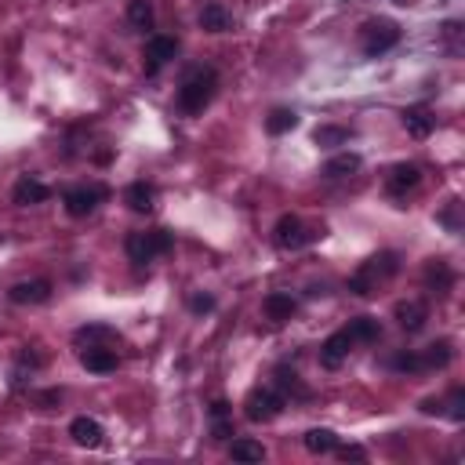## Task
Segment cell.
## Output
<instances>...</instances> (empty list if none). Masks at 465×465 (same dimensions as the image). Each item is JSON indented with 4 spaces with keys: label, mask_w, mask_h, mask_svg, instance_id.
I'll return each instance as SVG.
<instances>
[{
    "label": "cell",
    "mask_w": 465,
    "mask_h": 465,
    "mask_svg": "<svg viewBox=\"0 0 465 465\" xmlns=\"http://www.w3.org/2000/svg\"><path fill=\"white\" fill-rule=\"evenodd\" d=\"M219 87H222V73L211 62H190L178 73V84H174V113L201 117L219 99Z\"/></svg>",
    "instance_id": "6da1fadb"
},
{
    "label": "cell",
    "mask_w": 465,
    "mask_h": 465,
    "mask_svg": "<svg viewBox=\"0 0 465 465\" xmlns=\"http://www.w3.org/2000/svg\"><path fill=\"white\" fill-rule=\"evenodd\" d=\"M404 269V255L386 247V251H375L371 258H363L353 273H349V281H345V291L356 295V299H371V295H379L386 284H393L397 276Z\"/></svg>",
    "instance_id": "7a4b0ae2"
},
{
    "label": "cell",
    "mask_w": 465,
    "mask_h": 465,
    "mask_svg": "<svg viewBox=\"0 0 465 465\" xmlns=\"http://www.w3.org/2000/svg\"><path fill=\"white\" fill-rule=\"evenodd\" d=\"M327 237V226L324 222H306L302 215L295 211H284L281 219L273 222V247L284 251V255H295V251H306L313 247L317 240Z\"/></svg>",
    "instance_id": "3957f363"
},
{
    "label": "cell",
    "mask_w": 465,
    "mask_h": 465,
    "mask_svg": "<svg viewBox=\"0 0 465 465\" xmlns=\"http://www.w3.org/2000/svg\"><path fill=\"white\" fill-rule=\"evenodd\" d=\"M174 251V233L164 226H149V229H135L124 237V255L131 265H149L164 255Z\"/></svg>",
    "instance_id": "277c9868"
},
{
    "label": "cell",
    "mask_w": 465,
    "mask_h": 465,
    "mask_svg": "<svg viewBox=\"0 0 465 465\" xmlns=\"http://www.w3.org/2000/svg\"><path fill=\"white\" fill-rule=\"evenodd\" d=\"M400 40H404L400 22H397V19H386V15L367 19V22H360V30H356V44H360V51H363L367 58H382V55H389Z\"/></svg>",
    "instance_id": "5b68a950"
},
{
    "label": "cell",
    "mask_w": 465,
    "mask_h": 465,
    "mask_svg": "<svg viewBox=\"0 0 465 465\" xmlns=\"http://www.w3.org/2000/svg\"><path fill=\"white\" fill-rule=\"evenodd\" d=\"M110 197H113L110 185H106V182H99V178H91V182H76V185H69V190L62 193V208H66V215H69V219H87V215H95Z\"/></svg>",
    "instance_id": "8992f818"
},
{
    "label": "cell",
    "mask_w": 465,
    "mask_h": 465,
    "mask_svg": "<svg viewBox=\"0 0 465 465\" xmlns=\"http://www.w3.org/2000/svg\"><path fill=\"white\" fill-rule=\"evenodd\" d=\"M284 411H288V400H284V393L276 389L273 382L255 386V389L244 397V418L255 422V425H269V422L281 418Z\"/></svg>",
    "instance_id": "52a82bcc"
},
{
    "label": "cell",
    "mask_w": 465,
    "mask_h": 465,
    "mask_svg": "<svg viewBox=\"0 0 465 465\" xmlns=\"http://www.w3.org/2000/svg\"><path fill=\"white\" fill-rule=\"evenodd\" d=\"M182 51V40L174 33H153L142 48V73L146 76H160Z\"/></svg>",
    "instance_id": "ba28073f"
},
{
    "label": "cell",
    "mask_w": 465,
    "mask_h": 465,
    "mask_svg": "<svg viewBox=\"0 0 465 465\" xmlns=\"http://www.w3.org/2000/svg\"><path fill=\"white\" fill-rule=\"evenodd\" d=\"M454 284H458V273H454V265L447 262V258H429L425 265H422V288L433 295V299H447L451 291H454Z\"/></svg>",
    "instance_id": "9c48e42d"
},
{
    "label": "cell",
    "mask_w": 465,
    "mask_h": 465,
    "mask_svg": "<svg viewBox=\"0 0 465 465\" xmlns=\"http://www.w3.org/2000/svg\"><path fill=\"white\" fill-rule=\"evenodd\" d=\"M422 185V167L415 164V160H400V164H393L389 171H386V193L393 197V201H404L407 193H415Z\"/></svg>",
    "instance_id": "30bf717a"
},
{
    "label": "cell",
    "mask_w": 465,
    "mask_h": 465,
    "mask_svg": "<svg viewBox=\"0 0 465 465\" xmlns=\"http://www.w3.org/2000/svg\"><path fill=\"white\" fill-rule=\"evenodd\" d=\"M353 349H356L353 335H349L345 327H338V331H331V335L320 342L317 360H320V367H324V371H338V367H342V363L353 356Z\"/></svg>",
    "instance_id": "8fae6325"
},
{
    "label": "cell",
    "mask_w": 465,
    "mask_h": 465,
    "mask_svg": "<svg viewBox=\"0 0 465 465\" xmlns=\"http://www.w3.org/2000/svg\"><path fill=\"white\" fill-rule=\"evenodd\" d=\"M76 360L87 375H113L121 367V349L113 345H80L76 349Z\"/></svg>",
    "instance_id": "7c38bea8"
},
{
    "label": "cell",
    "mask_w": 465,
    "mask_h": 465,
    "mask_svg": "<svg viewBox=\"0 0 465 465\" xmlns=\"http://www.w3.org/2000/svg\"><path fill=\"white\" fill-rule=\"evenodd\" d=\"M269 382L284 393V400H288V404H309V400H313V389L302 382V375H299V371H295L291 363H276Z\"/></svg>",
    "instance_id": "4fadbf2b"
},
{
    "label": "cell",
    "mask_w": 465,
    "mask_h": 465,
    "mask_svg": "<svg viewBox=\"0 0 465 465\" xmlns=\"http://www.w3.org/2000/svg\"><path fill=\"white\" fill-rule=\"evenodd\" d=\"M51 295H55V284L48 276H33V281H19L8 288L12 306H44V302H51Z\"/></svg>",
    "instance_id": "5bb4252c"
},
{
    "label": "cell",
    "mask_w": 465,
    "mask_h": 465,
    "mask_svg": "<svg viewBox=\"0 0 465 465\" xmlns=\"http://www.w3.org/2000/svg\"><path fill=\"white\" fill-rule=\"evenodd\" d=\"M393 320H397L400 331L418 335V331H425V324H429V302H425V299H400V302L393 306Z\"/></svg>",
    "instance_id": "9a60e30c"
},
{
    "label": "cell",
    "mask_w": 465,
    "mask_h": 465,
    "mask_svg": "<svg viewBox=\"0 0 465 465\" xmlns=\"http://www.w3.org/2000/svg\"><path fill=\"white\" fill-rule=\"evenodd\" d=\"M44 201H51V185L40 182L37 174H22V178L12 185V204H15V208H37V204H44Z\"/></svg>",
    "instance_id": "2e32d148"
},
{
    "label": "cell",
    "mask_w": 465,
    "mask_h": 465,
    "mask_svg": "<svg viewBox=\"0 0 465 465\" xmlns=\"http://www.w3.org/2000/svg\"><path fill=\"white\" fill-rule=\"evenodd\" d=\"M197 22H201L204 33H233L237 30V15L222 4V0H204Z\"/></svg>",
    "instance_id": "e0dca14e"
},
{
    "label": "cell",
    "mask_w": 465,
    "mask_h": 465,
    "mask_svg": "<svg viewBox=\"0 0 465 465\" xmlns=\"http://www.w3.org/2000/svg\"><path fill=\"white\" fill-rule=\"evenodd\" d=\"M44 363H48V356L40 353V345H22L15 356V367H12V389H22Z\"/></svg>",
    "instance_id": "ac0fdd59"
},
{
    "label": "cell",
    "mask_w": 465,
    "mask_h": 465,
    "mask_svg": "<svg viewBox=\"0 0 465 465\" xmlns=\"http://www.w3.org/2000/svg\"><path fill=\"white\" fill-rule=\"evenodd\" d=\"M73 345L80 349V345H113V349H121L124 345V335L117 331V327H110V324H84V327H76L73 331Z\"/></svg>",
    "instance_id": "d6986e66"
},
{
    "label": "cell",
    "mask_w": 465,
    "mask_h": 465,
    "mask_svg": "<svg viewBox=\"0 0 465 465\" xmlns=\"http://www.w3.org/2000/svg\"><path fill=\"white\" fill-rule=\"evenodd\" d=\"M400 124H404V131H407L411 139H429V135L436 131V117H433V110H429L425 103L404 106V110H400Z\"/></svg>",
    "instance_id": "ffe728a7"
},
{
    "label": "cell",
    "mask_w": 465,
    "mask_h": 465,
    "mask_svg": "<svg viewBox=\"0 0 465 465\" xmlns=\"http://www.w3.org/2000/svg\"><path fill=\"white\" fill-rule=\"evenodd\" d=\"M208 422H211V440L215 443H229L237 436V422H233V404L229 400H211L208 407Z\"/></svg>",
    "instance_id": "44dd1931"
},
{
    "label": "cell",
    "mask_w": 465,
    "mask_h": 465,
    "mask_svg": "<svg viewBox=\"0 0 465 465\" xmlns=\"http://www.w3.org/2000/svg\"><path fill=\"white\" fill-rule=\"evenodd\" d=\"M69 436H73V443H76V447L95 451V447H103L106 429H103V422H99V418H91V415H76V418L69 422Z\"/></svg>",
    "instance_id": "7402d4cb"
},
{
    "label": "cell",
    "mask_w": 465,
    "mask_h": 465,
    "mask_svg": "<svg viewBox=\"0 0 465 465\" xmlns=\"http://www.w3.org/2000/svg\"><path fill=\"white\" fill-rule=\"evenodd\" d=\"M454 360V342L451 338H436L425 349H418V363H422V375H433V371H447Z\"/></svg>",
    "instance_id": "603a6c76"
},
{
    "label": "cell",
    "mask_w": 465,
    "mask_h": 465,
    "mask_svg": "<svg viewBox=\"0 0 465 465\" xmlns=\"http://www.w3.org/2000/svg\"><path fill=\"white\" fill-rule=\"evenodd\" d=\"M262 313H265V320H273V324H288V320L299 313V299H295L291 291H269V295L262 299Z\"/></svg>",
    "instance_id": "cb8c5ba5"
},
{
    "label": "cell",
    "mask_w": 465,
    "mask_h": 465,
    "mask_svg": "<svg viewBox=\"0 0 465 465\" xmlns=\"http://www.w3.org/2000/svg\"><path fill=\"white\" fill-rule=\"evenodd\" d=\"M124 204L135 215H153V208H156V185L146 182V178H135L128 190H124Z\"/></svg>",
    "instance_id": "d4e9b609"
},
{
    "label": "cell",
    "mask_w": 465,
    "mask_h": 465,
    "mask_svg": "<svg viewBox=\"0 0 465 465\" xmlns=\"http://www.w3.org/2000/svg\"><path fill=\"white\" fill-rule=\"evenodd\" d=\"M345 331L353 335V342H356V345H379L386 327H382V320H379V317H367V313H363V317H353V320L345 324Z\"/></svg>",
    "instance_id": "484cf974"
},
{
    "label": "cell",
    "mask_w": 465,
    "mask_h": 465,
    "mask_svg": "<svg viewBox=\"0 0 465 465\" xmlns=\"http://www.w3.org/2000/svg\"><path fill=\"white\" fill-rule=\"evenodd\" d=\"M360 167H363V156L345 149V153H335V156H327V160H324V167H320V174L335 182V178H349V174H356Z\"/></svg>",
    "instance_id": "4316f807"
},
{
    "label": "cell",
    "mask_w": 465,
    "mask_h": 465,
    "mask_svg": "<svg viewBox=\"0 0 465 465\" xmlns=\"http://www.w3.org/2000/svg\"><path fill=\"white\" fill-rule=\"evenodd\" d=\"M265 124V135H273V139H281V135H288V131H295L299 124H302V117L291 110V106H273L269 110V117L262 121Z\"/></svg>",
    "instance_id": "83f0119b"
},
{
    "label": "cell",
    "mask_w": 465,
    "mask_h": 465,
    "mask_svg": "<svg viewBox=\"0 0 465 465\" xmlns=\"http://www.w3.org/2000/svg\"><path fill=\"white\" fill-rule=\"evenodd\" d=\"M153 26H156L153 0H131V4H128V30L131 33H149Z\"/></svg>",
    "instance_id": "f1b7e54d"
},
{
    "label": "cell",
    "mask_w": 465,
    "mask_h": 465,
    "mask_svg": "<svg viewBox=\"0 0 465 465\" xmlns=\"http://www.w3.org/2000/svg\"><path fill=\"white\" fill-rule=\"evenodd\" d=\"M386 367L393 371V375H400V379H418V375H422L418 349H397V353L386 360Z\"/></svg>",
    "instance_id": "f546056e"
},
{
    "label": "cell",
    "mask_w": 465,
    "mask_h": 465,
    "mask_svg": "<svg viewBox=\"0 0 465 465\" xmlns=\"http://www.w3.org/2000/svg\"><path fill=\"white\" fill-rule=\"evenodd\" d=\"M302 443H306L309 454H335V447H338L342 440H338L335 429H324V425H320V429H306Z\"/></svg>",
    "instance_id": "4dcf8cb0"
},
{
    "label": "cell",
    "mask_w": 465,
    "mask_h": 465,
    "mask_svg": "<svg viewBox=\"0 0 465 465\" xmlns=\"http://www.w3.org/2000/svg\"><path fill=\"white\" fill-rule=\"evenodd\" d=\"M353 139V128H345V124H320L317 131H313V142L320 146V149H338V146H345Z\"/></svg>",
    "instance_id": "1f68e13d"
},
{
    "label": "cell",
    "mask_w": 465,
    "mask_h": 465,
    "mask_svg": "<svg viewBox=\"0 0 465 465\" xmlns=\"http://www.w3.org/2000/svg\"><path fill=\"white\" fill-rule=\"evenodd\" d=\"M440 404H443V418L465 422V386H451V389L440 397Z\"/></svg>",
    "instance_id": "d6a6232c"
},
{
    "label": "cell",
    "mask_w": 465,
    "mask_h": 465,
    "mask_svg": "<svg viewBox=\"0 0 465 465\" xmlns=\"http://www.w3.org/2000/svg\"><path fill=\"white\" fill-rule=\"evenodd\" d=\"M229 458H233V461H262V458H265V447H262L258 440L240 436V440H229Z\"/></svg>",
    "instance_id": "836d02e7"
},
{
    "label": "cell",
    "mask_w": 465,
    "mask_h": 465,
    "mask_svg": "<svg viewBox=\"0 0 465 465\" xmlns=\"http://www.w3.org/2000/svg\"><path fill=\"white\" fill-rule=\"evenodd\" d=\"M436 222H440L447 233H461V201H458V197H451V201H447V208H443V211H436Z\"/></svg>",
    "instance_id": "e575fe53"
},
{
    "label": "cell",
    "mask_w": 465,
    "mask_h": 465,
    "mask_svg": "<svg viewBox=\"0 0 465 465\" xmlns=\"http://www.w3.org/2000/svg\"><path fill=\"white\" fill-rule=\"evenodd\" d=\"M185 309H190L193 317H208V313L219 309V299H215L211 291H193L190 299H185Z\"/></svg>",
    "instance_id": "d590c367"
},
{
    "label": "cell",
    "mask_w": 465,
    "mask_h": 465,
    "mask_svg": "<svg viewBox=\"0 0 465 465\" xmlns=\"http://www.w3.org/2000/svg\"><path fill=\"white\" fill-rule=\"evenodd\" d=\"M440 40H443V48H447L451 55H461V22H458V19L443 22V30H440Z\"/></svg>",
    "instance_id": "8d00e7d4"
},
{
    "label": "cell",
    "mask_w": 465,
    "mask_h": 465,
    "mask_svg": "<svg viewBox=\"0 0 465 465\" xmlns=\"http://www.w3.org/2000/svg\"><path fill=\"white\" fill-rule=\"evenodd\" d=\"M335 454H338V458H345V461H367V451H363L360 443H338V447H335Z\"/></svg>",
    "instance_id": "74e56055"
},
{
    "label": "cell",
    "mask_w": 465,
    "mask_h": 465,
    "mask_svg": "<svg viewBox=\"0 0 465 465\" xmlns=\"http://www.w3.org/2000/svg\"><path fill=\"white\" fill-rule=\"evenodd\" d=\"M37 400H40L44 407H55V404L62 400V389H51V393H44V397H37Z\"/></svg>",
    "instance_id": "f35d334b"
},
{
    "label": "cell",
    "mask_w": 465,
    "mask_h": 465,
    "mask_svg": "<svg viewBox=\"0 0 465 465\" xmlns=\"http://www.w3.org/2000/svg\"><path fill=\"white\" fill-rule=\"evenodd\" d=\"M393 4H400V8H407V4H415V0H393Z\"/></svg>",
    "instance_id": "ab89813d"
}]
</instances>
